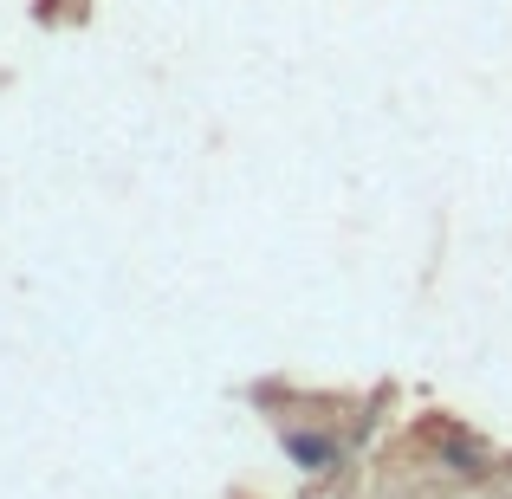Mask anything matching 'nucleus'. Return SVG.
I'll return each mask as SVG.
<instances>
[{"label": "nucleus", "instance_id": "1", "mask_svg": "<svg viewBox=\"0 0 512 499\" xmlns=\"http://www.w3.org/2000/svg\"><path fill=\"white\" fill-rule=\"evenodd\" d=\"M428 461H435L441 474H454V480H487L493 474L487 441L467 435V428H454V422H435V428H428Z\"/></svg>", "mask_w": 512, "mask_h": 499}, {"label": "nucleus", "instance_id": "2", "mask_svg": "<svg viewBox=\"0 0 512 499\" xmlns=\"http://www.w3.org/2000/svg\"><path fill=\"white\" fill-rule=\"evenodd\" d=\"M279 448H286V461L299 467V474H338L344 467V441L331 435V428L292 422V428H279Z\"/></svg>", "mask_w": 512, "mask_h": 499}]
</instances>
